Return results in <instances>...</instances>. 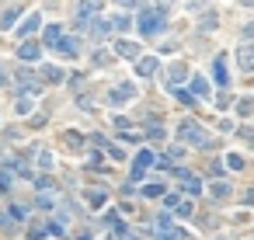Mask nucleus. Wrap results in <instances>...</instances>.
I'll return each mask as SVG.
<instances>
[{"mask_svg":"<svg viewBox=\"0 0 254 240\" xmlns=\"http://www.w3.org/2000/svg\"><path fill=\"white\" fill-rule=\"evenodd\" d=\"M178 136H181V143H192V146H209V133H205V129H199L195 122H181Z\"/></svg>","mask_w":254,"mask_h":240,"instance_id":"f257e3e1","label":"nucleus"},{"mask_svg":"<svg viewBox=\"0 0 254 240\" xmlns=\"http://www.w3.org/2000/svg\"><path fill=\"white\" fill-rule=\"evenodd\" d=\"M160 28H164V7H160V11H143V14H139V31L147 35V38L157 35Z\"/></svg>","mask_w":254,"mask_h":240,"instance_id":"f03ea898","label":"nucleus"},{"mask_svg":"<svg viewBox=\"0 0 254 240\" xmlns=\"http://www.w3.org/2000/svg\"><path fill=\"white\" fill-rule=\"evenodd\" d=\"M132 94H136V87H132V84H122V87H115L112 94H108V105H115V108H119V105L132 101Z\"/></svg>","mask_w":254,"mask_h":240,"instance_id":"7ed1b4c3","label":"nucleus"},{"mask_svg":"<svg viewBox=\"0 0 254 240\" xmlns=\"http://www.w3.org/2000/svg\"><path fill=\"white\" fill-rule=\"evenodd\" d=\"M136 73H139V77H153V73H157V59H153V56H143V59L136 63Z\"/></svg>","mask_w":254,"mask_h":240,"instance_id":"20e7f679","label":"nucleus"},{"mask_svg":"<svg viewBox=\"0 0 254 240\" xmlns=\"http://www.w3.org/2000/svg\"><path fill=\"white\" fill-rule=\"evenodd\" d=\"M39 25H42V18H39V14H28V18L21 21V28H18V35L25 38V35H31V31H39Z\"/></svg>","mask_w":254,"mask_h":240,"instance_id":"39448f33","label":"nucleus"},{"mask_svg":"<svg viewBox=\"0 0 254 240\" xmlns=\"http://www.w3.org/2000/svg\"><path fill=\"white\" fill-rule=\"evenodd\" d=\"M18 56H21V59H28V63H35V59H39V46H35V42H21Z\"/></svg>","mask_w":254,"mask_h":240,"instance_id":"423d86ee","label":"nucleus"},{"mask_svg":"<svg viewBox=\"0 0 254 240\" xmlns=\"http://www.w3.org/2000/svg\"><path fill=\"white\" fill-rule=\"evenodd\" d=\"M212 77L220 80V87H227V59H223V56L212 63Z\"/></svg>","mask_w":254,"mask_h":240,"instance_id":"0eeeda50","label":"nucleus"},{"mask_svg":"<svg viewBox=\"0 0 254 240\" xmlns=\"http://www.w3.org/2000/svg\"><path fill=\"white\" fill-rule=\"evenodd\" d=\"M237 59H240V66H244V70H254V49L240 46V49H237Z\"/></svg>","mask_w":254,"mask_h":240,"instance_id":"6e6552de","label":"nucleus"},{"mask_svg":"<svg viewBox=\"0 0 254 240\" xmlns=\"http://www.w3.org/2000/svg\"><path fill=\"white\" fill-rule=\"evenodd\" d=\"M59 31H63L59 25H49V28L42 31V35H46V46H59Z\"/></svg>","mask_w":254,"mask_h":240,"instance_id":"1a4fd4ad","label":"nucleus"},{"mask_svg":"<svg viewBox=\"0 0 254 240\" xmlns=\"http://www.w3.org/2000/svg\"><path fill=\"white\" fill-rule=\"evenodd\" d=\"M150 164H153V153H150V150H139V153H136V167L143 171V167H150Z\"/></svg>","mask_w":254,"mask_h":240,"instance_id":"9d476101","label":"nucleus"},{"mask_svg":"<svg viewBox=\"0 0 254 240\" xmlns=\"http://www.w3.org/2000/svg\"><path fill=\"white\" fill-rule=\"evenodd\" d=\"M94 14V4H91V0H80V7H77V21H87Z\"/></svg>","mask_w":254,"mask_h":240,"instance_id":"9b49d317","label":"nucleus"},{"mask_svg":"<svg viewBox=\"0 0 254 240\" xmlns=\"http://www.w3.org/2000/svg\"><path fill=\"white\" fill-rule=\"evenodd\" d=\"M192 91L205 98V94H209V84H205V80H202V77H192Z\"/></svg>","mask_w":254,"mask_h":240,"instance_id":"f8f14e48","label":"nucleus"},{"mask_svg":"<svg viewBox=\"0 0 254 240\" xmlns=\"http://www.w3.org/2000/svg\"><path fill=\"white\" fill-rule=\"evenodd\" d=\"M59 53H66V56H74L77 53V42H70V38H59V46H56Z\"/></svg>","mask_w":254,"mask_h":240,"instance_id":"ddd939ff","label":"nucleus"},{"mask_svg":"<svg viewBox=\"0 0 254 240\" xmlns=\"http://www.w3.org/2000/svg\"><path fill=\"white\" fill-rule=\"evenodd\" d=\"M115 49H119L122 56H132V59H136V53H139V46H132V42H119Z\"/></svg>","mask_w":254,"mask_h":240,"instance_id":"4468645a","label":"nucleus"},{"mask_svg":"<svg viewBox=\"0 0 254 240\" xmlns=\"http://www.w3.org/2000/svg\"><path fill=\"white\" fill-rule=\"evenodd\" d=\"M129 25H132V18H126V14L122 18H112V28H119V31H126Z\"/></svg>","mask_w":254,"mask_h":240,"instance_id":"2eb2a0df","label":"nucleus"},{"mask_svg":"<svg viewBox=\"0 0 254 240\" xmlns=\"http://www.w3.org/2000/svg\"><path fill=\"white\" fill-rule=\"evenodd\" d=\"M227 164H230L233 171H240V167H244V157H240V153H230V157H227Z\"/></svg>","mask_w":254,"mask_h":240,"instance_id":"dca6fc26","label":"nucleus"},{"mask_svg":"<svg viewBox=\"0 0 254 240\" xmlns=\"http://www.w3.org/2000/svg\"><path fill=\"white\" fill-rule=\"evenodd\" d=\"M185 77H188V70L181 66V63H178V66H171V80H185Z\"/></svg>","mask_w":254,"mask_h":240,"instance_id":"f3484780","label":"nucleus"},{"mask_svg":"<svg viewBox=\"0 0 254 240\" xmlns=\"http://www.w3.org/2000/svg\"><path fill=\"white\" fill-rule=\"evenodd\" d=\"M143 195H147V198H157V195H164V188H160V185H147V188H143Z\"/></svg>","mask_w":254,"mask_h":240,"instance_id":"a211bd4d","label":"nucleus"},{"mask_svg":"<svg viewBox=\"0 0 254 240\" xmlns=\"http://www.w3.org/2000/svg\"><path fill=\"white\" fill-rule=\"evenodd\" d=\"M160 240H181V230H164Z\"/></svg>","mask_w":254,"mask_h":240,"instance_id":"6ab92c4d","label":"nucleus"},{"mask_svg":"<svg viewBox=\"0 0 254 240\" xmlns=\"http://www.w3.org/2000/svg\"><path fill=\"white\" fill-rule=\"evenodd\" d=\"M46 77H49V80H63V70H56V66H49V70H46Z\"/></svg>","mask_w":254,"mask_h":240,"instance_id":"aec40b11","label":"nucleus"},{"mask_svg":"<svg viewBox=\"0 0 254 240\" xmlns=\"http://www.w3.org/2000/svg\"><path fill=\"white\" fill-rule=\"evenodd\" d=\"M0 181H4V185L11 181V164H4V167H0Z\"/></svg>","mask_w":254,"mask_h":240,"instance_id":"412c9836","label":"nucleus"},{"mask_svg":"<svg viewBox=\"0 0 254 240\" xmlns=\"http://www.w3.org/2000/svg\"><path fill=\"white\" fill-rule=\"evenodd\" d=\"M178 94V101H185V105H192V91H174Z\"/></svg>","mask_w":254,"mask_h":240,"instance_id":"4be33fe9","label":"nucleus"},{"mask_svg":"<svg viewBox=\"0 0 254 240\" xmlns=\"http://www.w3.org/2000/svg\"><path fill=\"white\" fill-rule=\"evenodd\" d=\"M11 216H14V219H25V216H28V209H21V206H14V209H11Z\"/></svg>","mask_w":254,"mask_h":240,"instance_id":"5701e85b","label":"nucleus"},{"mask_svg":"<svg viewBox=\"0 0 254 240\" xmlns=\"http://www.w3.org/2000/svg\"><path fill=\"white\" fill-rule=\"evenodd\" d=\"M122 7H136V4H143V0H119Z\"/></svg>","mask_w":254,"mask_h":240,"instance_id":"b1692460","label":"nucleus"},{"mask_svg":"<svg viewBox=\"0 0 254 240\" xmlns=\"http://www.w3.org/2000/svg\"><path fill=\"white\" fill-rule=\"evenodd\" d=\"M4 80H7V77H4V70H0V84H4Z\"/></svg>","mask_w":254,"mask_h":240,"instance_id":"393cba45","label":"nucleus"},{"mask_svg":"<svg viewBox=\"0 0 254 240\" xmlns=\"http://www.w3.org/2000/svg\"><path fill=\"white\" fill-rule=\"evenodd\" d=\"M244 4H251V7H254V0H244Z\"/></svg>","mask_w":254,"mask_h":240,"instance_id":"a878e982","label":"nucleus"}]
</instances>
